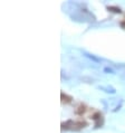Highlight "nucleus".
I'll return each instance as SVG.
<instances>
[{"label": "nucleus", "mask_w": 125, "mask_h": 133, "mask_svg": "<svg viewBox=\"0 0 125 133\" xmlns=\"http://www.w3.org/2000/svg\"><path fill=\"white\" fill-rule=\"evenodd\" d=\"M98 90H101V91H104L105 93H108V94H115L116 93V90L114 87H112V86H98L97 87Z\"/></svg>", "instance_id": "1"}, {"label": "nucleus", "mask_w": 125, "mask_h": 133, "mask_svg": "<svg viewBox=\"0 0 125 133\" xmlns=\"http://www.w3.org/2000/svg\"><path fill=\"white\" fill-rule=\"evenodd\" d=\"M83 54H84V56H86L87 58H89L91 61H93V62H95V63H101V61H102L101 58L94 56V55H92V54H89V53H86V51H83Z\"/></svg>", "instance_id": "2"}, {"label": "nucleus", "mask_w": 125, "mask_h": 133, "mask_svg": "<svg viewBox=\"0 0 125 133\" xmlns=\"http://www.w3.org/2000/svg\"><path fill=\"white\" fill-rule=\"evenodd\" d=\"M104 73H107V74H115V71H114L113 68L105 67V68H104Z\"/></svg>", "instance_id": "3"}]
</instances>
